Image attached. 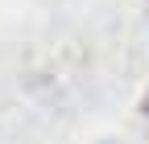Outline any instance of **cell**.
Here are the masks:
<instances>
[{"instance_id": "1", "label": "cell", "mask_w": 149, "mask_h": 144, "mask_svg": "<svg viewBox=\"0 0 149 144\" xmlns=\"http://www.w3.org/2000/svg\"><path fill=\"white\" fill-rule=\"evenodd\" d=\"M145 115H149V95H145Z\"/></svg>"}]
</instances>
